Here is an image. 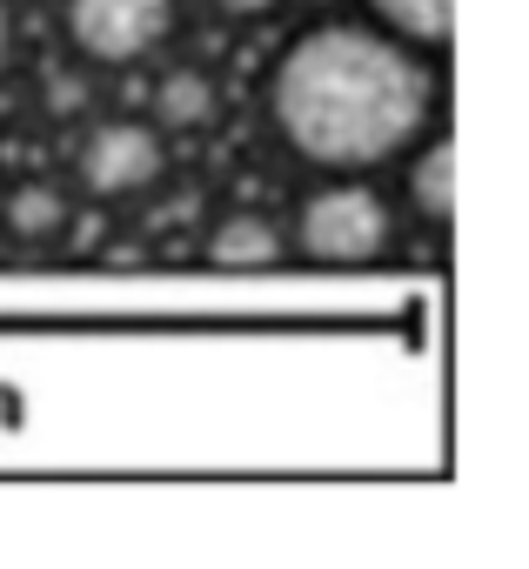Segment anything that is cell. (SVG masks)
Wrapping results in <instances>:
<instances>
[{
	"label": "cell",
	"instance_id": "cell-1",
	"mask_svg": "<svg viewBox=\"0 0 529 569\" xmlns=\"http://www.w3.org/2000/svg\"><path fill=\"white\" fill-rule=\"evenodd\" d=\"M429 101H436L429 68L402 41L356 21L309 28L302 41H289L269 81L276 134L316 168L396 161L402 148H416Z\"/></svg>",
	"mask_w": 529,
	"mask_h": 569
},
{
	"label": "cell",
	"instance_id": "cell-2",
	"mask_svg": "<svg viewBox=\"0 0 529 569\" xmlns=\"http://www.w3.org/2000/svg\"><path fill=\"white\" fill-rule=\"evenodd\" d=\"M389 241H396V208H389V194L369 188V181H329V188H316V194L296 208V248H302L309 261L349 268V261L389 254Z\"/></svg>",
	"mask_w": 529,
	"mask_h": 569
},
{
	"label": "cell",
	"instance_id": "cell-3",
	"mask_svg": "<svg viewBox=\"0 0 529 569\" xmlns=\"http://www.w3.org/2000/svg\"><path fill=\"white\" fill-rule=\"evenodd\" d=\"M61 21L74 54L101 68H128L174 34V0H61Z\"/></svg>",
	"mask_w": 529,
	"mask_h": 569
},
{
	"label": "cell",
	"instance_id": "cell-4",
	"mask_svg": "<svg viewBox=\"0 0 529 569\" xmlns=\"http://www.w3.org/2000/svg\"><path fill=\"white\" fill-rule=\"evenodd\" d=\"M161 168H168V141L148 121H101L74 148V181L101 201H128V194L154 188Z\"/></svg>",
	"mask_w": 529,
	"mask_h": 569
},
{
	"label": "cell",
	"instance_id": "cell-5",
	"mask_svg": "<svg viewBox=\"0 0 529 569\" xmlns=\"http://www.w3.org/2000/svg\"><path fill=\"white\" fill-rule=\"evenodd\" d=\"M282 248H289L282 228H276L269 214H254V208L221 214L214 234H208V261H214V268H276Z\"/></svg>",
	"mask_w": 529,
	"mask_h": 569
},
{
	"label": "cell",
	"instance_id": "cell-6",
	"mask_svg": "<svg viewBox=\"0 0 529 569\" xmlns=\"http://www.w3.org/2000/svg\"><path fill=\"white\" fill-rule=\"evenodd\" d=\"M214 114H221V94H214V81H208L201 68H168V74L154 81V121H161V128L194 134V128H208Z\"/></svg>",
	"mask_w": 529,
	"mask_h": 569
},
{
	"label": "cell",
	"instance_id": "cell-7",
	"mask_svg": "<svg viewBox=\"0 0 529 569\" xmlns=\"http://www.w3.org/2000/svg\"><path fill=\"white\" fill-rule=\"evenodd\" d=\"M369 14L396 41H416V48H449L456 34V0H369Z\"/></svg>",
	"mask_w": 529,
	"mask_h": 569
},
{
	"label": "cell",
	"instance_id": "cell-8",
	"mask_svg": "<svg viewBox=\"0 0 529 569\" xmlns=\"http://www.w3.org/2000/svg\"><path fill=\"white\" fill-rule=\"evenodd\" d=\"M409 208L422 214V221H449L456 214V148L449 141H429L416 161H409Z\"/></svg>",
	"mask_w": 529,
	"mask_h": 569
},
{
	"label": "cell",
	"instance_id": "cell-9",
	"mask_svg": "<svg viewBox=\"0 0 529 569\" xmlns=\"http://www.w3.org/2000/svg\"><path fill=\"white\" fill-rule=\"evenodd\" d=\"M68 228V194L48 188V181H21L8 194V234L14 241H54Z\"/></svg>",
	"mask_w": 529,
	"mask_h": 569
},
{
	"label": "cell",
	"instance_id": "cell-10",
	"mask_svg": "<svg viewBox=\"0 0 529 569\" xmlns=\"http://www.w3.org/2000/svg\"><path fill=\"white\" fill-rule=\"evenodd\" d=\"M214 8H221L228 21H261V14H276L282 0H214Z\"/></svg>",
	"mask_w": 529,
	"mask_h": 569
},
{
	"label": "cell",
	"instance_id": "cell-11",
	"mask_svg": "<svg viewBox=\"0 0 529 569\" xmlns=\"http://www.w3.org/2000/svg\"><path fill=\"white\" fill-rule=\"evenodd\" d=\"M8 41H14V28H8V0H0V68H8Z\"/></svg>",
	"mask_w": 529,
	"mask_h": 569
}]
</instances>
